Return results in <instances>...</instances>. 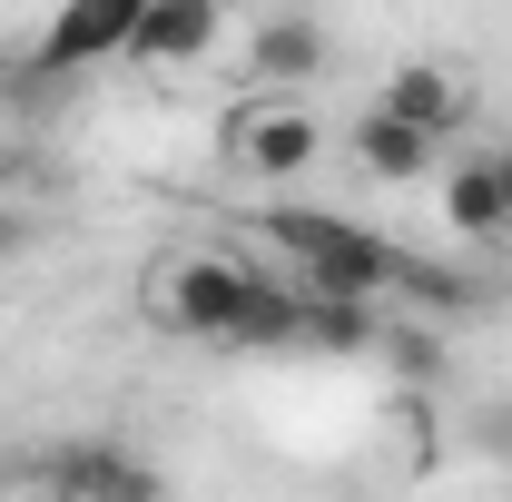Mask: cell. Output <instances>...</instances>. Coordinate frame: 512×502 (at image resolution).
<instances>
[{
  "instance_id": "13",
  "label": "cell",
  "mask_w": 512,
  "mask_h": 502,
  "mask_svg": "<svg viewBox=\"0 0 512 502\" xmlns=\"http://www.w3.org/2000/svg\"><path fill=\"white\" fill-rule=\"evenodd\" d=\"M30 247H40V217H30L20 197H0V266H20Z\"/></svg>"
},
{
  "instance_id": "12",
  "label": "cell",
  "mask_w": 512,
  "mask_h": 502,
  "mask_svg": "<svg viewBox=\"0 0 512 502\" xmlns=\"http://www.w3.org/2000/svg\"><path fill=\"white\" fill-rule=\"evenodd\" d=\"M306 345H316V355H375L384 315L375 306H345V296H306Z\"/></svg>"
},
{
  "instance_id": "3",
  "label": "cell",
  "mask_w": 512,
  "mask_h": 502,
  "mask_svg": "<svg viewBox=\"0 0 512 502\" xmlns=\"http://www.w3.org/2000/svg\"><path fill=\"white\" fill-rule=\"evenodd\" d=\"M217 158L237 178H296V168L325 158V119L306 99H237L227 128H217Z\"/></svg>"
},
{
  "instance_id": "9",
  "label": "cell",
  "mask_w": 512,
  "mask_h": 502,
  "mask_svg": "<svg viewBox=\"0 0 512 502\" xmlns=\"http://www.w3.org/2000/svg\"><path fill=\"white\" fill-rule=\"evenodd\" d=\"M434 148H444V138H424V128L384 119V109H355V128H345V158H355L365 178H384V188H414V178H434Z\"/></svg>"
},
{
  "instance_id": "1",
  "label": "cell",
  "mask_w": 512,
  "mask_h": 502,
  "mask_svg": "<svg viewBox=\"0 0 512 502\" xmlns=\"http://www.w3.org/2000/svg\"><path fill=\"white\" fill-rule=\"evenodd\" d=\"M256 237H276V247L306 266V296H345V306H384V296H404V266H414L384 227L335 217V207H266Z\"/></svg>"
},
{
  "instance_id": "11",
  "label": "cell",
  "mask_w": 512,
  "mask_h": 502,
  "mask_svg": "<svg viewBox=\"0 0 512 502\" xmlns=\"http://www.w3.org/2000/svg\"><path fill=\"white\" fill-rule=\"evenodd\" d=\"M237 345H256V355L306 345V296H296V286H276V276H256V286H247V315H237Z\"/></svg>"
},
{
  "instance_id": "14",
  "label": "cell",
  "mask_w": 512,
  "mask_h": 502,
  "mask_svg": "<svg viewBox=\"0 0 512 502\" xmlns=\"http://www.w3.org/2000/svg\"><path fill=\"white\" fill-rule=\"evenodd\" d=\"M493 178H503V207H512V148H493Z\"/></svg>"
},
{
  "instance_id": "10",
  "label": "cell",
  "mask_w": 512,
  "mask_h": 502,
  "mask_svg": "<svg viewBox=\"0 0 512 502\" xmlns=\"http://www.w3.org/2000/svg\"><path fill=\"white\" fill-rule=\"evenodd\" d=\"M444 227L463 237V247H503V237H512V207H503L493 158H453V168H444Z\"/></svg>"
},
{
  "instance_id": "2",
  "label": "cell",
  "mask_w": 512,
  "mask_h": 502,
  "mask_svg": "<svg viewBox=\"0 0 512 502\" xmlns=\"http://www.w3.org/2000/svg\"><path fill=\"white\" fill-rule=\"evenodd\" d=\"M247 286H256V266H237L227 247H178L148 266V315L168 335H197V345H237Z\"/></svg>"
},
{
  "instance_id": "15",
  "label": "cell",
  "mask_w": 512,
  "mask_h": 502,
  "mask_svg": "<svg viewBox=\"0 0 512 502\" xmlns=\"http://www.w3.org/2000/svg\"><path fill=\"white\" fill-rule=\"evenodd\" d=\"M0 502H69V493H50V483H30V493H0Z\"/></svg>"
},
{
  "instance_id": "5",
  "label": "cell",
  "mask_w": 512,
  "mask_h": 502,
  "mask_svg": "<svg viewBox=\"0 0 512 502\" xmlns=\"http://www.w3.org/2000/svg\"><path fill=\"white\" fill-rule=\"evenodd\" d=\"M40 483L50 493H69V502H158V473L128 453V443H50L40 453Z\"/></svg>"
},
{
  "instance_id": "7",
  "label": "cell",
  "mask_w": 512,
  "mask_h": 502,
  "mask_svg": "<svg viewBox=\"0 0 512 502\" xmlns=\"http://www.w3.org/2000/svg\"><path fill=\"white\" fill-rule=\"evenodd\" d=\"M217 40H227V10H217V0H138L128 60L138 69H197Z\"/></svg>"
},
{
  "instance_id": "4",
  "label": "cell",
  "mask_w": 512,
  "mask_h": 502,
  "mask_svg": "<svg viewBox=\"0 0 512 502\" xmlns=\"http://www.w3.org/2000/svg\"><path fill=\"white\" fill-rule=\"evenodd\" d=\"M128 40H138V0H60L40 50H30V69L40 79H79V69L128 60Z\"/></svg>"
},
{
  "instance_id": "8",
  "label": "cell",
  "mask_w": 512,
  "mask_h": 502,
  "mask_svg": "<svg viewBox=\"0 0 512 502\" xmlns=\"http://www.w3.org/2000/svg\"><path fill=\"white\" fill-rule=\"evenodd\" d=\"M365 109H384V119H404V128H424V138H453V128H463V79H453L444 60H404L375 99H365Z\"/></svg>"
},
{
  "instance_id": "6",
  "label": "cell",
  "mask_w": 512,
  "mask_h": 502,
  "mask_svg": "<svg viewBox=\"0 0 512 502\" xmlns=\"http://www.w3.org/2000/svg\"><path fill=\"white\" fill-rule=\"evenodd\" d=\"M335 60V40H325V20H306V10H266L247 30V79L256 99H286L296 79H316V69Z\"/></svg>"
}]
</instances>
